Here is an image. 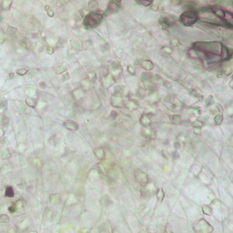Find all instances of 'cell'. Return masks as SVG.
I'll list each match as a JSON object with an SVG mask.
<instances>
[{"label": "cell", "instance_id": "obj_2", "mask_svg": "<svg viewBox=\"0 0 233 233\" xmlns=\"http://www.w3.org/2000/svg\"><path fill=\"white\" fill-rule=\"evenodd\" d=\"M103 19L102 14L97 13H90L84 18V25L90 28H94L97 27L101 23Z\"/></svg>", "mask_w": 233, "mask_h": 233}, {"label": "cell", "instance_id": "obj_6", "mask_svg": "<svg viewBox=\"0 0 233 233\" xmlns=\"http://www.w3.org/2000/svg\"><path fill=\"white\" fill-rule=\"evenodd\" d=\"M64 126H66V128H69V129L71 130H77V128H74V126H77L75 123H73V122H67V123H64Z\"/></svg>", "mask_w": 233, "mask_h": 233}, {"label": "cell", "instance_id": "obj_8", "mask_svg": "<svg viewBox=\"0 0 233 233\" xmlns=\"http://www.w3.org/2000/svg\"><path fill=\"white\" fill-rule=\"evenodd\" d=\"M138 1V2L141 3V4H142V5H144L145 6H149L152 4V3H153V1Z\"/></svg>", "mask_w": 233, "mask_h": 233}, {"label": "cell", "instance_id": "obj_4", "mask_svg": "<svg viewBox=\"0 0 233 233\" xmlns=\"http://www.w3.org/2000/svg\"><path fill=\"white\" fill-rule=\"evenodd\" d=\"M211 10L213 12V14L216 16L218 17L221 20H224L225 17H226V12H225L224 10L223 9H219V8L216 7V6H214V7H212L211 8Z\"/></svg>", "mask_w": 233, "mask_h": 233}, {"label": "cell", "instance_id": "obj_7", "mask_svg": "<svg viewBox=\"0 0 233 233\" xmlns=\"http://www.w3.org/2000/svg\"><path fill=\"white\" fill-rule=\"evenodd\" d=\"M14 193H13V188L11 187H9V188H6V196L7 197H13L14 195Z\"/></svg>", "mask_w": 233, "mask_h": 233}, {"label": "cell", "instance_id": "obj_5", "mask_svg": "<svg viewBox=\"0 0 233 233\" xmlns=\"http://www.w3.org/2000/svg\"><path fill=\"white\" fill-rule=\"evenodd\" d=\"M117 1H110L108 6L107 10L110 13H115L119 11L120 8V4H117Z\"/></svg>", "mask_w": 233, "mask_h": 233}, {"label": "cell", "instance_id": "obj_10", "mask_svg": "<svg viewBox=\"0 0 233 233\" xmlns=\"http://www.w3.org/2000/svg\"><path fill=\"white\" fill-rule=\"evenodd\" d=\"M48 14L49 16H51V17L53 16V14H54L53 11L51 10V9H50V10H48Z\"/></svg>", "mask_w": 233, "mask_h": 233}, {"label": "cell", "instance_id": "obj_9", "mask_svg": "<svg viewBox=\"0 0 233 233\" xmlns=\"http://www.w3.org/2000/svg\"><path fill=\"white\" fill-rule=\"evenodd\" d=\"M27 72H28V71L25 69H20V70L17 71V74H20V75H24V74H26Z\"/></svg>", "mask_w": 233, "mask_h": 233}, {"label": "cell", "instance_id": "obj_3", "mask_svg": "<svg viewBox=\"0 0 233 233\" xmlns=\"http://www.w3.org/2000/svg\"><path fill=\"white\" fill-rule=\"evenodd\" d=\"M197 13L194 11H187L180 16V21L185 26H191L194 25L197 22Z\"/></svg>", "mask_w": 233, "mask_h": 233}, {"label": "cell", "instance_id": "obj_1", "mask_svg": "<svg viewBox=\"0 0 233 233\" xmlns=\"http://www.w3.org/2000/svg\"><path fill=\"white\" fill-rule=\"evenodd\" d=\"M193 49L204 53L221 56L223 45L217 42H200L193 44Z\"/></svg>", "mask_w": 233, "mask_h": 233}]
</instances>
